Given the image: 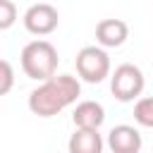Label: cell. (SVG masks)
Here are the masks:
<instances>
[{
  "mask_svg": "<svg viewBox=\"0 0 153 153\" xmlns=\"http://www.w3.org/2000/svg\"><path fill=\"white\" fill-rule=\"evenodd\" d=\"M143 86H146L143 72L136 65H131V62H124V65L115 67V72L110 76V91H112V96L120 103L136 100L143 93Z\"/></svg>",
  "mask_w": 153,
  "mask_h": 153,
  "instance_id": "4",
  "label": "cell"
},
{
  "mask_svg": "<svg viewBox=\"0 0 153 153\" xmlns=\"http://www.w3.org/2000/svg\"><path fill=\"white\" fill-rule=\"evenodd\" d=\"M0 69H2V84H0V93L7 96L12 91V84H14V72H12V65L10 60H2L0 62Z\"/></svg>",
  "mask_w": 153,
  "mask_h": 153,
  "instance_id": "12",
  "label": "cell"
},
{
  "mask_svg": "<svg viewBox=\"0 0 153 153\" xmlns=\"http://www.w3.org/2000/svg\"><path fill=\"white\" fill-rule=\"evenodd\" d=\"M129 38V26L122 19H100L96 26V41L103 48H120Z\"/></svg>",
  "mask_w": 153,
  "mask_h": 153,
  "instance_id": "7",
  "label": "cell"
},
{
  "mask_svg": "<svg viewBox=\"0 0 153 153\" xmlns=\"http://www.w3.org/2000/svg\"><path fill=\"white\" fill-rule=\"evenodd\" d=\"M103 136L98 129H84L76 127V131L69 139V153H100L103 151Z\"/></svg>",
  "mask_w": 153,
  "mask_h": 153,
  "instance_id": "9",
  "label": "cell"
},
{
  "mask_svg": "<svg viewBox=\"0 0 153 153\" xmlns=\"http://www.w3.org/2000/svg\"><path fill=\"white\" fill-rule=\"evenodd\" d=\"M76 74L86 81V84H100L110 76V57L105 53V48L98 45H86L76 53Z\"/></svg>",
  "mask_w": 153,
  "mask_h": 153,
  "instance_id": "3",
  "label": "cell"
},
{
  "mask_svg": "<svg viewBox=\"0 0 153 153\" xmlns=\"http://www.w3.org/2000/svg\"><path fill=\"white\" fill-rule=\"evenodd\" d=\"M141 146H143L141 134L131 124H117L108 134V148L112 153H139Z\"/></svg>",
  "mask_w": 153,
  "mask_h": 153,
  "instance_id": "6",
  "label": "cell"
},
{
  "mask_svg": "<svg viewBox=\"0 0 153 153\" xmlns=\"http://www.w3.org/2000/svg\"><path fill=\"white\" fill-rule=\"evenodd\" d=\"M19 62H22V69L29 79H36V81H45L50 79L55 72H57V48L45 41V38H36L31 43H26L22 48V55H19Z\"/></svg>",
  "mask_w": 153,
  "mask_h": 153,
  "instance_id": "2",
  "label": "cell"
},
{
  "mask_svg": "<svg viewBox=\"0 0 153 153\" xmlns=\"http://www.w3.org/2000/svg\"><path fill=\"white\" fill-rule=\"evenodd\" d=\"M81 96V84L72 74H53L29 93V110L38 117H55Z\"/></svg>",
  "mask_w": 153,
  "mask_h": 153,
  "instance_id": "1",
  "label": "cell"
},
{
  "mask_svg": "<svg viewBox=\"0 0 153 153\" xmlns=\"http://www.w3.org/2000/svg\"><path fill=\"white\" fill-rule=\"evenodd\" d=\"M72 122L74 127L84 129H100V124L105 122V108L98 100H81L72 112Z\"/></svg>",
  "mask_w": 153,
  "mask_h": 153,
  "instance_id": "8",
  "label": "cell"
},
{
  "mask_svg": "<svg viewBox=\"0 0 153 153\" xmlns=\"http://www.w3.org/2000/svg\"><path fill=\"white\" fill-rule=\"evenodd\" d=\"M57 24H60V14L48 2H36L24 12V29L33 36H48L57 29Z\"/></svg>",
  "mask_w": 153,
  "mask_h": 153,
  "instance_id": "5",
  "label": "cell"
},
{
  "mask_svg": "<svg viewBox=\"0 0 153 153\" xmlns=\"http://www.w3.org/2000/svg\"><path fill=\"white\" fill-rule=\"evenodd\" d=\"M17 22V7L12 0H0V29L7 31Z\"/></svg>",
  "mask_w": 153,
  "mask_h": 153,
  "instance_id": "11",
  "label": "cell"
},
{
  "mask_svg": "<svg viewBox=\"0 0 153 153\" xmlns=\"http://www.w3.org/2000/svg\"><path fill=\"white\" fill-rule=\"evenodd\" d=\"M134 120H136L141 127L153 129V98H151V96H146V98H136V105H134Z\"/></svg>",
  "mask_w": 153,
  "mask_h": 153,
  "instance_id": "10",
  "label": "cell"
}]
</instances>
